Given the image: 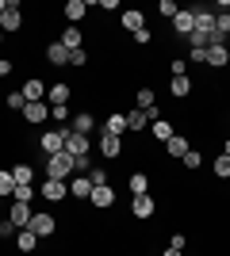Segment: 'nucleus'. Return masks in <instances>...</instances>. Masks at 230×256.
Listing matches in <instances>:
<instances>
[{
    "label": "nucleus",
    "mask_w": 230,
    "mask_h": 256,
    "mask_svg": "<svg viewBox=\"0 0 230 256\" xmlns=\"http://www.w3.org/2000/svg\"><path fill=\"white\" fill-rule=\"evenodd\" d=\"M77 172V160L69 153H54V157L46 160V180H69Z\"/></svg>",
    "instance_id": "nucleus-1"
},
{
    "label": "nucleus",
    "mask_w": 230,
    "mask_h": 256,
    "mask_svg": "<svg viewBox=\"0 0 230 256\" xmlns=\"http://www.w3.org/2000/svg\"><path fill=\"white\" fill-rule=\"evenodd\" d=\"M66 130H69V126L50 130V134H43V138H39V146H43L46 157H54V153H66Z\"/></svg>",
    "instance_id": "nucleus-2"
},
{
    "label": "nucleus",
    "mask_w": 230,
    "mask_h": 256,
    "mask_svg": "<svg viewBox=\"0 0 230 256\" xmlns=\"http://www.w3.org/2000/svg\"><path fill=\"white\" fill-rule=\"evenodd\" d=\"M27 230H31L35 237H39V241H43V237H54V230H58V222H54V214H46V210H39L31 218V226H27Z\"/></svg>",
    "instance_id": "nucleus-3"
},
{
    "label": "nucleus",
    "mask_w": 230,
    "mask_h": 256,
    "mask_svg": "<svg viewBox=\"0 0 230 256\" xmlns=\"http://www.w3.org/2000/svg\"><path fill=\"white\" fill-rule=\"evenodd\" d=\"M31 218H35L31 203H12V210H8V222L16 226V230H27V226H31Z\"/></svg>",
    "instance_id": "nucleus-4"
},
{
    "label": "nucleus",
    "mask_w": 230,
    "mask_h": 256,
    "mask_svg": "<svg viewBox=\"0 0 230 256\" xmlns=\"http://www.w3.org/2000/svg\"><path fill=\"white\" fill-rule=\"evenodd\" d=\"M153 210H157V203H153V195H134L131 199V214L134 218H142V222H150Z\"/></svg>",
    "instance_id": "nucleus-5"
},
{
    "label": "nucleus",
    "mask_w": 230,
    "mask_h": 256,
    "mask_svg": "<svg viewBox=\"0 0 230 256\" xmlns=\"http://www.w3.org/2000/svg\"><path fill=\"white\" fill-rule=\"evenodd\" d=\"M66 153H69L73 160L88 157V138H85V134H73V130H66Z\"/></svg>",
    "instance_id": "nucleus-6"
},
{
    "label": "nucleus",
    "mask_w": 230,
    "mask_h": 256,
    "mask_svg": "<svg viewBox=\"0 0 230 256\" xmlns=\"http://www.w3.org/2000/svg\"><path fill=\"white\" fill-rule=\"evenodd\" d=\"M39 195H43L46 203H62V199L69 195V184H66V180H46V184H43V192H39Z\"/></svg>",
    "instance_id": "nucleus-7"
},
{
    "label": "nucleus",
    "mask_w": 230,
    "mask_h": 256,
    "mask_svg": "<svg viewBox=\"0 0 230 256\" xmlns=\"http://www.w3.org/2000/svg\"><path fill=\"white\" fill-rule=\"evenodd\" d=\"M20 27H23V12H20V4L12 0V4H8V12L0 16V31L8 34V31H20Z\"/></svg>",
    "instance_id": "nucleus-8"
},
{
    "label": "nucleus",
    "mask_w": 230,
    "mask_h": 256,
    "mask_svg": "<svg viewBox=\"0 0 230 256\" xmlns=\"http://www.w3.org/2000/svg\"><path fill=\"white\" fill-rule=\"evenodd\" d=\"M88 203L96 206V210H108V206L115 203V188H111V184H104V188H92V199H88Z\"/></svg>",
    "instance_id": "nucleus-9"
},
{
    "label": "nucleus",
    "mask_w": 230,
    "mask_h": 256,
    "mask_svg": "<svg viewBox=\"0 0 230 256\" xmlns=\"http://www.w3.org/2000/svg\"><path fill=\"white\" fill-rule=\"evenodd\" d=\"M58 42H62V46H66L69 54H73V50H85V34H81V27H66Z\"/></svg>",
    "instance_id": "nucleus-10"
},
{
    "label": "nucleus",
    "mask_w": 230,
    "mask_h": 256,
    "mask_svg": "<svg viewBox=\"0 0 230 256\" xmlns=\"http://www.w3.org/2000/svg\"><path fill=\"white\" fill-rule=\"evenodd\" d=\"M173 31H176V34H184V38H188V34L196 31V12H176V20H173Z\"/></svg>",
    "instance_id": "nucleus-11"
},
{
    "label": "nucleus",
    "mask_w": 230,
    "mask_h": 256,
    "mask_svg": "<svg viewBox=\"0 0 230 256\" xmlns=\"http://www.w3.org/2000/svg\"><path fill=\"white\" fill-rule=\"evenodd\" d=\"M43 96H46V84L39 80V76H31V80H23V100H27V104H39Z\"/></svg>",
    "instance_id": "nucleus-12"
},
{
    "label": "nucleus",
    "mask_w": 230,
    "mask_h": 256,
    "mask_svg": "<svg viewBox=\"0 0 230 256\" xmlns=\"http://www.w3.org/2000/svg\"><path fill=\"white\" fill-rule=\"evenodd\" d=\"M100 153H104L108 160H115V157L123 153V138H115V134H104V138H100Z\"/></svg>",
    "instance_id": "nucleus-13"
},
{
    "label": "nucleus",
    "mask_w": 230,
    "mask_h": 256,
    "mask_svg": "<svg viewBox=\"0 0 230 256\" xmlns=\"http://www.w3.org/2000/svg\"><path fill=\"white\" fill-rule=\"evenodd\" d=\"M207 65L211 69H226L230 65V50L226 46H207Z\"/></svg>",
    "instance_id": "nucleus-14"
},
{
    "label": "nucleus",
    "mask_w": 230,
    "mask_h": 256,
    "mask_svg": "<svg viewBox=\"0 0 230 256\" xmlns=\"http://www.w3.org/2000/svg\"><path fill=\"white\" fill-rule=\"evenodd\" d=\"M46 115H50V107H46V104H27V107H23V118L35 122V126H43Z\"/></svg>",
    "instance_id": "nucleus-15"
},
{
    "label": "nucleus",
    "mask_w": 230,
    "mask_h": 256,
    "mask_svg": "<svg viewBox=\"0 0 230 256\" xmlns=\"http://www.w3.org/2000/svg\"><path fill=\"white\" fill-rule=\"evenodd\" d=\"M165 150H169V157H173V160H180L188 150H192V146H188V138H184V134H173V138L165 142Z\"/></svg>",
    "instance_id": "nucleus-16"
},
{
    "label": "nucleus",
    "mask_w": 230,
    "mask_h": 256,
    "mask_svg": "<svg viewBox=\"0 0 230 256\" xmlns=\"http://www.w3.org/2000/svg\"><path fill=\"white\" fill-rule=\"evenodd\" d=\"M69 195H77V199H92V180H88V176H73V180H69Z\"/></svg>",
    "instance_id": "nucleus-17"
},
{
    "label": "nucleus",
    "mask_w": 230,
    "mask_h": 256,
    "mask_svg": "<svg viewBox=\"0 0 230 256\" xmlns=\"http://www.w3.org/2000/svg\"><path fill=\"white\" fill-rule=\"evenodd\" d=\"M85 12H88L85 0H69V4H66V20H69V27H77V23L85 20Z\"/></svg>",
    "instance_id": "nucleus-18"
},
{
    "label": "nucleus",
    "mask_w": 230,
    "mask_h": 256,
    "mask_svg": "<svg viewBox=\"0 0 230 256\" xmlns=\"http://www.w3.org/2000/svg\"><path fill=\"white\" fill-rule=\"evenodd\" d=\"M196 31H199V34H211V31H215V12L196 8Z\"/></svg>",
    "instance_id": "nucleus-19"
},
{
    "label": "nucleus",
    "mask_w": 230,
    "mask_h": 256,
    "mask_svg": "<svg viewBox=\"0 0 230 256\" xmlns=\"http://www.w3.org/2000/svg\"><path fill=\"white\" fill-rule=\"evenodd\" d=\"M16 248H20V252H35V248H39V237H35L31 230H20V234H16Z\"/></svg>",
    "instance_id": "nucleus-20"
},
{
    "label": "nucleus",
    "mask_w": 230,
    "mask_h": 256,
    "mask_svg": "<svg viewBox=\"0 0 230 256\" xmlns=\"http://www.w3.org/2000/svg\"><path fill=\"white\" fill-rule=\"evenodd\" d=\"M46 58H50V65H69V50L62 42H50V46H46Z\"/></svg>",
    "instance_id": "nucleus-21"
},
{
    "label": "nucleus",
    "mask_w": 230,
    "mask_h": 256,
    "mask_svg": "<svg viewBox=\"0 0 230 256\" xmlns=\"http://www.w3.org/2000/svg\"><path fill=\"white\" fill-rule=\"evenodd\" d=\"M123 27H127L131 34H138L146 27V16H142V12H123Z\"/></svg>",
    "instance_id": "nucleus-22"
},
{
    "label": "nucleus",
    "mask_w": 230,
    "mask_h": 256,
    "mask_svg": "<svg viewBox=\"0 0 230 256\" xmlns=\"http://www.w3.org/2000/svg\"><path fill=\"white\" fill-rule=\"evenodd\" d=\"M46 96H50V104H69L73 88H69V84H50V88H46Z\"/></svg>",
    "instance_id": "nucleus-23"
},
{
    "label": "nucleus",
    "mask_w": 230,
    "mask_h": 256,
    "mask_svg": "<svg viewBox=\"0 0 230 256\" xmlns=\"http://www.w3.org/2000/svg\"><path fill=\"white\" fill-rule=\"evenodd\" d=\"M169 92H173V100H184L188 92H192V80H188V76H173V80H169Z\"/></svg>",
    "instance_id": "nucleus-24"
},
{
    "label": "nucleus",
    "mask_w": 230,
    "mask_h": 256,
    "mask_svg": "<svg viewBox=\"0 0 230 256\" xmlns=\"http://www.w3.org/2000/svg\"><path fill=\"white\" fill-rule=\"evenodd\" d=\"M127 188H131V195H150V180H146V172H134L131 180H127Z\"/></svg>",
    "instance_id": "nucleus-25"
},
{
    "label": "nucleus",
    "mask_w": 230,
    "mask_h": 256,
    "mask_svg": "<svg viewBox=\"0 0 230 256\" xmlns=\"http://www.w3.org/2000/svg\"><path fill=\"white\" fill-rule=\"evenodd\" d=\"M92 126H96V122H92V115H85V111L69 122V130H73V134H85V138H88V130H92Z\"/></svg>",
    "instance_id": "nucleus-26"
},
{
    "label": "nucleus",
    "mask_w": 230,
    "mask_h": 256,
    "mask_svg": "<svg viewBox=\"0 0 230 256\" xmlns=\"http://www.w3.org/2000/svg\"><path fill=\"white\" fill-rule=\"evenodd\" d=\"M123 130H127V115H108V122H104V134H115V138H119Z\"/></svg>",
    "instance_id": "nucleus-27"
},
{
    "label": "nucleus",
    "mask_w": 230,
    "mask_h": 256,
    "mask_svg": "<svg viewBox=\"0 0 230 256\" xmlns=\"http://www.w3.org/2000/svg\"><path fill=\"white\" fill-rule=\"evenodd\" d=\"M12 180H16V188H20V184H31L35 168H31V164H16V168H12Z\"/></svg>",
    "instance_id": "nucleus-28"
},
{
    "label": "nucleus",
    "mask_w": 230,
    "mask_h": 256,
    "mask_svg": "<svg viewBox=\"0 0 230 256\" xmlns=\"http://www.w3.org/2000/svg\"><path fill=\"white\" fill-rule=\"evenodd\" d=\"M146 118H150V115H146V111H138V107H134L131 115H127V130H134V134H138V130H146Z\"/></svg>",
    "instance_id": "nucleus-29"
},
{
    "label": "nucleus",
    "mask_w": 230,
    "mask_h": 256,
    "mask_svg": "<svg viewBox=\"0 0 230 256\" xmlns=\"http://www.w3.org/2000/svg\"><path fill=\"white\" fill-rule=\"evenodd\" d=\"M173 134H176V130L169 126L165 118H153V138H157V142H169V138H173Z\"/></svg>",
    "instance_id": "nucleus-30"
},
{
    "label": "nucleus",
    "mask_w": 230,
    "mask_h": 256,
    "mask_svg": "<svg viewBox=\"0 0 230 256\" xmlns=\"http://www.w3.org/2000/svg\"><path fill=\"white\" fill-rule=\"evenodd\" d=\"M211 164H215V176H219V180H230V157H226V153H219Z\"/></svg>",
    "instance_id": "nucleus-31"
},
{
    "label": "nucleus",
    "mask_w": 230,
    "mask_h": 256,
    "mask_svg": "<svg viewBox=\"0 0 230 256\" xmlns=\"http://www.w3.org/2000/svg\"><path fill=\"white\" fill-rule=\"evenodd\" d=\"M88 180H92V188H104V184H108V168H104V164H92V168H88Z\"/></svg>",
    "instance_id": "nucleus-32"
},
{
    "label": "nucleus",
    "mask_w": 230,
    "mask_h": 256,
    "mask_svg": "<svg viewBox=\"0 0 230 256\" xmlns=\"http://www.w3.org/2000/svg\"><path fill=\"white\" fill-rule=\"evenodd\" d=\"M215 31L222 38H230V12H215Z\"/></svg>",
    "instance_id": "nucleus-33"
},
{
    "label": "nucleus",
    "mask_w": 230,
    "mask_h": 256,
    "mask_svg": "<svg viewBox=\"0 0 230 256\" xmlns=\"http://www.w3.org/2000/svg\"><path fill=\"white\" fill-rule=\"evenodd\" d=\"M16 192V180H12V168H0V195Z\"/></svg>",
    "instance_id": "nucleus-34"
},
{
    "label": "nucleus",
    "mask_w": 230,
    "mask_h": 256,
    "mask_svg": "<svg viewBox=\"0 0 230 256\" xmlns=\"http://www.w3.org/2000/svg\"><path fill=\"white\" fill-rule=\"evenodd\" d=\"M12 199H16V203H31V199H35V192H31V184H20V188H16V192H12Z\"/></svg>",
    "instance_id": "nucleus-35"
},
{
    "label": "nucleus",
    "mask_w": 230,
    "mask_h": 256,
    "mask_svg": "<svg viewBox=\"0 0 230 256\" xmlns=\"http://www.w3.org/2000/svg\"><path fill=\"white\" fill-rule=\"evenodd\" d=\"M150 107H157V100H153L150 88H142V92H138V111H150Z\"/></svg>",
    "instance_id": "nucleus-36"
},
{
    "label": "nucleus",
    "mask_w": 230,
    "mask_h": 256,
    "mask_svg": "<svg viewBox=\"0 0 230 256\" xmlns=\"http://www.w3.org/2000/svg\"><path fill=\"white\" fill-rule=\"evenodd\" d=\"M180 164H184V168H199V164H203V157H199L196 150H188L184 157H180Z\"/></svg>",
    "instance_id": "nucleus-37"
},
{
    "label": "nucleus",
    "mask_w": 230,
    "mask_h": 256,
    "mask_svg": "<svg viewBox=\"0 0 230 256\" xmlns=\"http://www.w3.org/2000/svg\"><path fill=\"white\" fill-rule=\"evenodd\" d=\"M157 12H161L165 20H176V12H180V8H176L173 0H161V4H157Z\"/></svg>",
    "instance_id": "nucleus-38"
},
{
    "label": "nucleus",
    "mask_w": 230,
    "mask_h": 256,
    "mask_svg": "<svg viewBox=\"0 0 230 256\" xmlns=\"http://www.w3.org/2000/svg\"><path fill=\"white\" fill-rule=\"evenodd\" d=\"M4 104H8L12 111H23V107H27V100H23V92H12V96L4 100Z\"/></svg>",
    "instance_id": "nucleus-39"
},
{
    "label": "nucleus",
    "mask_w": 230,
    "mask_h": 256,
    "mask_svg": "<svg viewBox=\"0 0 230 256\" xmlns=\"http://www.w3.org/2000/svg\"><path fill=\"white\" fill-rule=\"evenodd\" d=\"M188 62H196V65H203V62H207V46H196V50L188 54Z\"/></svg>",
    "instance_id": "nucleus-40"
},
{
    "label": "nucleus",
    "mask_w": 230,
    "mask_h": 256,
    "mask_svg": "<svg viewBox=\"0 0 230 256\" xmlns=\"http://www.w3.org/2000/svg\"><path fill=\"white\" fill-rule=\"evenodd\" d=\"M50 111H54L58 122H66V118H69V107H66V104H50Z\"/></svg>",
    "instance_id": "nucleus-41"
},
{
    "label": "nucleus",
    "mask_w": 230,
    "mask_h": 256,
    "mask_svg": "<svg viewBox=\"0 0 230 256\" xmlns=\"http://www.w3.org/2000/svg\"><path fill=\"white\" fill-rule=\"evenodd\" d=\"M188 46H192V50H196V46H207V34L192 31V34H188Z\"/></svg>",
    "instance_id": "nucleus-42"
},
{
    "label": "nucleus",
    "mask_w": 230,
    "mask_h": 256,
    "mask_svg": "<svg viewBox=\"0 0 230 256\" xmlns=\"http://www.w3.org/2000/svg\"><path fill=\"white\" fill-rule=\"evenodd\" d=\"M85 62H88L85 50H73V54H69V65H85Z\"/></svg>",
    "instance_id": "nucleus-43"
},
{
    "label": "nucleus",
    "mask_w": 230,
    "mask_h": 256,
    "mask_svg": "<svg viewBox=\"0 0 230 256\" xmlns=\"http://www.w3.org/2000/svg\"><path fill=\"white\" fill-rule=\"evenodd\" d=\"M173 76H188V62H180V58H176V62H173Z\"/></svg>",
    "instance_id": "nucleus-44"
},
{
    "label": "nucleus",
    "mask_w": 230,
    "mask_h": 256,
    "mask_svg": "<svg viewBox=\"0 0 230 256\" xmlns=\"http://www.w3.org/2000/svg\"><path fill=\"white\" fill-rule=\"evenodd\" d=\"M169 248H176V252H180V248H184V234H173V237H169Z\"/></svg>",
    "instance_id": "nucleus-45"
},
{
    "label": "nucleus",
    "mask_w": 230,
    "mask_h": 256,
    "mask_svg": "<svg viewBox=\"0 0 230 256\" xmlns=\"http://www.w3.org/2000/svg\"><path fill=\"white\" fill-rule=\"evenodd\" d=\"M134 42H138V46H146V42H153V34H150V31H146V27H142V31L134 34Z\"/></svg>",
    "instance_id": "nucleus-46"
},
{
    "label": "nucleus",
    "mask_w": 230,
    "mask_h": 256,
    "mask_svg": "<svg viewBox=\"0 0 230 256\" xmlns=\"http://www.w3.org/2000/svg\"><path fill=\"white\" fill-rule=\"evenodd\" d=\"M0 237H16V226H12V222H0Z\"/></svg>",
    "instance_id": "nucleus-47"
},
{
    "label": "nucleus",
    "mask_w": 230,
    "mask_h": 256,
    "mask_svg": "<svg viewBox=\"0 0 230 256\" xmlns=\"http://www.w3.org/2000/svg\"><path fill=\"white\" fill-rule=\"evenodd\" d=\"M12 73V62H0V76H8Z\"/></svg>",
    "instance_id": "nucleus-48"
},
{
    "label": "nucleus",
    "mask_w": 230,
    "mask_h": 256,
    "mask_svg": "<svg viewBox=\"0 0 230 256\" xmlns=\"http://www.w3.org/2000/svg\"><path fill=\"white\" fill-rule=\"evenodd\" d=\"M8 4H12V0H0V16H4V12H8Z\"/></svg>",
    "instance_id": "nucleus-49"
},
{
    "label": "nucleus",
    "mask_w": 230,
    "mask_h": 256,
    "mask_svg": "<svg viewBox=\"0 0 230 256\" xmlns=\"http://www.w3.org/2000/svg\"><path fill=\"white\" fill-rule=\"evenodd\" d=\"M161 256H180V252H176V248H165V252Z\"/></svg>",
    "instance_id": "nucleus-50"
},
{
    "label": "nucleus",
    "mask_w": 230,
    "mask_h": 256,
    "mask_svg": "<svg viewBox=\"0 0 230 256\" xmlns=\"http://www.w3.org/2000/svg\"><path fill=\"white\" fill-rule=\"evenodd\" d=\"M222 153H226V157H230V138H226V146H222Z\"/></svg>",
    "instance_id": "nucleus-51"
},
{
    "label": "nucleus",
    "mask_w": 230,
    "mask_h": 256,
    "mask_svg": "<svg viewBox=\"0 0 230 256\" xmlns=\"http://www.w3.org/2000/svg\"><path fill=\"white\" fill-rule=\"evenodd\" d=\"M0 46H4V31H0Z\"/></svg>",
    "instance_id": "nucleus-52"
},
{
    "label": "nucleus",
    "mask_w": 230,
    "mask_h": 256,
    "mask_svg": "<svg viewBox=\"0 0 230 256\" xmlns=\"http://www.w3.org/2000/svg\"><path fill=\"white\" fill-rule=\"evenodd\" d=\"M0 203H4V195H0Z\"/></svg>",
    "instance_id": "nucleus-53"
}]
</instances>
